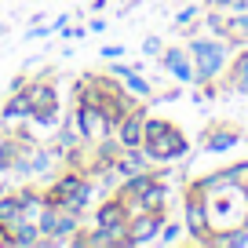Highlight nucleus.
Returning <instances> with one entry per match:
<instances>
[{"instance_id": "1a4fd4ad", "label": "nucleus", "mask_w": 248, "mask_h": 248, "mask_svg": "<svg viewBox=\"0 0 248 248\" xmlns=\"http://www.w3.org/2000/svg\"><path fill=\"white\" fill-rule=\"evenodd\" d=\"M245 171H248V164H230V168H219V171H212V175L197 179V186H201L204 194H219L226 186H241Z\"/></svg>"}, {"instance_id": "c85d7f7f", "label": "nucleus", "mask_w": 248, "mask_h": 248, "mask_svg": "<svg viewBox=\"0 0 248 248\" xmlns=\"http://www.w3.org/2000/svg\"><path fill=\"white\" fill-rule=\"evenodd\" d=\"M55 26H33L30 33H26V40H37V37H47V33H51Z\"/></svg>"}, {"instance_id": "c756f323", "label": "nucleus", "mask_w": 248, "mask_h": 248, "mask_svg": "<svg viewBox=\"0 0 248 248\" xmlns=\"http://www.w3.org/2000/svg\"><path fill=\"white\" fill-rule=\"evenodd\" d=\"M88 33H106V18H92V26H88Z\"/></svg>"}, {"instance_id": "6e6552de", "label": "nucleus", "mask_w": 248, "mask_h": 248, "mask_svg": "<svg viewBox=\"0 0 248 248\" xmlns=\"http://www.w3.org/2000/svg\"><path fill=\"white\" fill-rule=\"evenodd\" d=\"M157 179H161V175H157V171H146V168H142V171H132V175H124V179H121V190H117V197H124V201H128V212H135V204L142 201V194H146V190L157 183Z\"/></svg>"}, {"instance_id": "0eeeda50", "label": "nucleus", "mask_w": 248, "mask_h": 248, "mask_svg": "<svg viewBox=\"0 0 248 248\" xmlns=\"http://www.w3.org/2000/svg\"><path fill=\"white\" fill-rule=\"evenodd\" d=\"M128 219H132V212H128V201H124V197H109V201H102L99 208H95V226H106V230L124 233Z\"/></svg>"}, {"instance_id": "9d476101", "label": "nucleus", "mask_w": 248, "mask_h": 248, "mask_svg": "<svg viewBox=\"0 0 248 248\" xmlns=\"http://www.w3.org/2000/svg\"><path fill=\"white\" fill-rule=\"evenodd\" d=\"M161 66L179 80V84H194V59L183 55V47H168V51H161Z\"/></svg>"}, {"instance_id": "4be33fe9", "label": "nucleus", "mask_w": 248, "mask_h": 248, "mask_svg": "<svg viewBox=\"0 0 248 248\" xmlns=\"http://www.w3.org/2000/svg\"><path fill=\"white\" fill-rule=\"evenodd\" d=\"M124 88H128L132 95H139V99H150V95H154V88H150L146 80L139 77V73H132V77H124Z\"/></svg>"}, {"instance_id": "4468645a", "label": "nucleus", "mask_w": 248, "mask_h": 248, "mask_svg": "<svg viewBox=\"0 0 248 248\" xmlns=\"http://www.w3.org/2000/svg\"><path fill=\"white\" fill-rule=\"evenodd\" d=\"M26 117H33V106H30V95L22 92H11V99L4 102V109H0V121L11 124V121H26Z\"/></svg>"}, {"instance_id": "f8f14e48", "label": "nucleus", "mask_w": 248, "mask_h": 248, "mask_svg": "<svg viewBox=\"0 0 248 248\" xmlns=\"http://www.w3.org/2000/svg\"><path fill=\"white\" fill-rule=\"evenodd\" d=\"M142 124H146V113L132 106L124 113V121L117 124V142L121 146H142Z\"/></svg>"}, {"instance_id": "20e7f679", "label": "nucleus", "mask_w": 248, "mask_h": 248, "mask_svg": "<svg viewBox=\"0 0 248 248\" xmlns=\"http://www.w3.org/2000/svg\"><path fill=\"white\" fill-rule=\"evenodd\" d=\"M161 226H164V212H135L124 226V241L121 248H132V245H150V241L161 237Z\"/></svg>"}, {"instance_id": "ddd939ff", "label": "nucleus", "mask_w": 248, "mask_h": 248, "mask_svg": "<svg viewBox=\"0 0 248 248\" xmlns=\"http://www.w3.org/2000/svg\"><path fill=\"white\" fill-rule=\"evenodd\" d=\"M26 95H30L33 113H40V109H59V92H55V84H47V80L26 84Z\"/></svg>"}, {"instance_id": "f03ea898", "label": "nucleus", "mask_w": 248, "mask_h": 248, "mask_svg": "<svg viewBox=\"0 0 248 248\" xmlns=\"http://www.w3.org/2000/svg\"><path fill=\"white\" fill-rule=\"evenodd\" d=\"M183 226L190 230V237L197 245H208V233H212V219H208V194H204L197 183H190L183 197Z\"/></svg>"}, {"instance_id": "5701e85b", "label": "nucleus", "mask_w": 248, "mask_h": 248, "mask_svg": "<svg viewBox=\"0 0 248 248\" xmlns=\"http://www.w3.org/2000/svg\"><path fill=\"white\" fill-rule=\"evenodd\" d=\"M183 230H186L183 223H164V226H161V237H157V241H161V245H175V241L183 237Z\"/></svg>"}, {"instance_id": "cd10ccee", "label": "nucleus", "mask_w": 248, "mask_h": 248, "mask_svg": "<svg viewBox=\"0 0 248 248\" xmlns=\"http://www.w3.org/2000/svg\"><path fill=\"white\" fill-rule=\"evenodd\" d=\"M99 55H102L106 62H113V59H121V55H124V47H121V44H106V47H99Z\"/></svg>"}, {"instance_id": "7c9ffc66", "label": "nucleus", "mask_w": 248, "mask_h": 248, "mask_svg": "<svg viewBox=\"0 0 248 248\" xmlns=\"http://www.w3.org/2000/svg\"><path fill=\"white\" fill-rule=\"evenodd\" d=\"M241 190H245V201H248V175L241 179Z\"/></svg>"}, {"instance_id": "39448f33", "label": "nucleus", "mask_w": 248, "mask_h": 248, "mask_svg": "<svg viewBox=\"0 0 248 248\" xmlns=\"http://www.w3.org/2000/svg\"><path fill=\"white\" fill-rule=\"evenodd\" d=\"M142 150H146L150 161H175V157H183L186 150H190V139L179 132L175 124H168L154 142H142Z\"/></svg>"}, {"instance_id": "393cba45", "label": "nucleus", "mask_w": 248, "mask_h": 248, "mask_svg": "<svg viewBox=\"0 0 248 248\" xmlns=\"http://www.w3.org/2000/svg\"><path fill=\"white\" fill-rule=\"evenodd\" d=\"M161 51H164V44L157 37H146L142 40V55H146V59H161Z\"/></svg>"}, {"instance_id": "bb28decb", "label": "nucleus", "mask_w": 248, "mask_h": 248, "mask_svg": "<svg viewBox=\"0 0 248 248\" xmlns=\"http://www.w3.org/2000/svg\"><path fill=\"white\" fill-rule=\"evenodd\" d=\"M194 18H197V8H183V11L175 15V30H183V26H186V22H194Z\"/></svg>"}, {"instance_id": "2eb2a0df", "label": "nucleus", "mask_w": 248, "mask_h": 248, "mask_svg": "<svg viewBox=\"0 0 248 248\" xmlns=\"http://www.w3.org/2000/svg\"><path fill=\"white\" fill-rule=\"evenodd\" d=\"M208 245H216V248H245V245H248V230H245V226L212 230V233H208Z\"/></svg>"}, {"instance_id": "aec40b11", "label": "nucleus", "mask_w": 248, "mask_h": 248, "mask_svg": "<svg viewBox=\"0 0 248 248\" xmlns=\"http://www.w3.org/2000/svg\"><path fill=\"white\" fill-rule=\"evenodd\" d=\"M230 84L237 95H248V51H241L230 66Z\"/></svg>"}, {"instance_id": "b1692460", "label": "nucleus", "mask_w": 248, "mask_h": 248, "mask_svg": "<svg viewBox=\"0 0 248 248\" xmlns=\"http://www.w3.org/2000/svg\"><path fill=\"white\" fill-rule=\"evenodd\" d=\"M208 8H216V11H223V8H230V11H248V0H208Z\"/></svg>"}, {"instance_id": "a878e982", "label": "nucleus", "mask_w": 248, "mask_h": 248, "mask_svg": "<svg viewBox=\"0 0 248 248\" xmlns=\"http://www.w3.org/2000/svg\"><path fill=\"white\" fill-rule=\"evenodd\" d=\"M109 73H113L117 80H124V77H132V73H139V66H124V62H109Z\"/></svg>"}, {"instance_id": "6ab92c4d", "label": "nucleus", "mask_w": 248, "mask_h": 248, "mask_svg": "<svg viewBox=\"0 0 248 248\" xmlns=\"http://www.w3.org/2000/svg\"><path fill=\"white\" fill-rule=\"evenodd\" d=\"M226 40H230V47L248 44V11H233V18L226 22Z\"/></svg>"}, {"instance_id": "2f4dec72", "label": "nucleus", "mask_w": 248, "mask_h": 248, "mask_svg": "<svg viewBox=\"0 0 248 248\" xmlns=\"http://www.w3.org/2000/svg\"><path fill=\"white\" fill-rule=\"evenodd\" d=\"M241 226H245V230H248V212H245V219H241Z\"/></svg>"}, {"instance_id": "f3484780", "label": "nucleus", "mask_w": 248, "mask_h": 248, "mask_svg": "<svg viewBox=\"0 0 248 248\" xmlns=\"http://www.w3.org/2000/svg\"><path fill=\"white\" fill-rule=\"evenodd\" d=\"M164 197H168V190H164V183L157 179L146 194H142V201L135 204V212H164ZM135 212H132V216H135Z\"/></svg>"}, {"instance_id": "412c9836", "label": "nucleus", "mask_w": 248, "mask_h": 248, "mask_svg": "<svg viewBox=\"0 0 248 248\" xmlns=\"http://www.w3.org/2000/svg\"><path fill=\"white\" fill-rule=\"evenodd\" d=\"M171 121H164V117H146V124H142V142H154L157 135L168 128Z\"/></svg>"}, {"instance_id": "9b49d317", "label": "nucleus", "mask_w": 248, "mask_h": 248, "mask_svg": "<svg viewBox=\"0 0 248 248\" xmlns=\"http://www.w3.org/2000/svg\"><path fill=\"white\" fill-rule=\"evenodd\" d=\"M237 142H241V132L233 124H212L208 132H204V150H208V154H226V150H233Z\"/></svg>"}, {"instance_id": "423d86ee", "label": "nucleus", "mask_w": 248, "mask_h": 248, "mask_svg": "<svg viewBox=\"0 0 248 248\" xmlns=\"http://www.w3.org/2000/svg\"><path fill=\"white\" fill-rule=\"evenodd\" d=\"M73 121H77V132H80V142H99L106 139L113 128L106 124V113H102L95 102H77V113H73Z\"/></svg>"}, {"instance_id": "a211bd4d", "label": "nucleus", "mask_w": 248, "mask_h": 248, "mask_svg": "<svg viewBox=\"0 0 248 248\" xmlns=\"http://www.w3.org/2000/svg\"><path fill=\"white\" fill-rule=\"evenodd\" d=\"M22 219H26V208H22V201H18V194H4L0 197V223L15 226V223H22Z\"/></svg>"}, {"instance_id": "f257e3e1", "label": "nucleus", "mask_w": 248, "mask_h": 248, "mask_svg": "<svg viewBox=\"0 0 248 248\" xmlns=\"http://www.w3.org/2000/svg\"><path fill=\"white\" fill-rule=\"evenodd\" d=\"M190 59H194V84H208L212 77L226 70L230 59V40L223 37H194L190 40Z\"/></svg>"}, {"instance_id": "dca6fc26", "label": "nucleus", "mask_w": 248, "mask_h": 248, "mask_svg": "<svg viewBox=\"0 0 248 248\" xmlns=\"http://www.w3.org/2000/svg\"><path fill=\"white\" fill-rule=\"evenodd\" d=\"M44 241V233H40V226L33 223V219H22V223L11 226V245H22V248H33Z\"/></svg>"}, {"instance_id": "7ed1b4c3", "label": "nucleus", "mask_w": 248, "mask_h": 248, "mask_svg": "<svg viewBox=\"0 0 248 248\" xmlns=\"http://www.w3.org/2000/svg\"><path fill=\"white\" fill-rule=\"evenodd\" d=\"M55 186H59V194L66 197V208L77 212V216L92 204V197H95L92 179H88L84 171H77V168H70L66 175H59V179H55Z\"/></svg>"}]
</instances>
